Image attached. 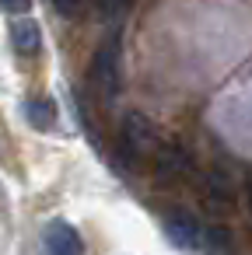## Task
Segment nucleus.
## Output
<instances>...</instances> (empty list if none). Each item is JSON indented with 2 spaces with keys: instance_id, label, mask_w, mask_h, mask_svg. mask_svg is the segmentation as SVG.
I'll return each instance as SVG.
<instances>
[{
  "instance_id": "obj_4",
  "label": "nucleus",
  "mask_w": 252,
  "mask_h": 255,
  "mask_svg": "<svg viewBox=\"0 0 252 255\" xmlns=\"http://www.w3.org/2000/svg\"><path fill=\"white\" fill-rule=\"evenodd\" d=\"M165 234L175 248L182 252H196L200 248V238H203V224H196L186 210H168L165 213Z\"/></svg>"
},
{
  "instance_id": "obj_11",
  "label": "nucleus",
  "mask_w": 252,
  "mask_h": 255,
  "mask_svg": "<svg viewBox=\"0 0 252 255\" xmlns=\"http://www.w3.org/2000/svg\"><path fill=\"white\" fill-rule=\"evenodd\" d=\"M91 4L98 7V11H116V7H123L126 0H91Z\"/></svg>"
},
{
  "instance_id": "obj_3",
  "label": "nucleus",
  "mask_w": 252,
  "mask_h": 255,
  "mask_svg": "<svg viewBox=\"0 0 252 255\" xmlns=\"http://www.w3.org/2000/svg\"><path fill=\"white\" fill-rule=\"evenodd\" d=\"M39 255H84L81 234L67 220H49L42 227V252Z\"/></svg>"
},
{
  "instance_id": "obj_5",
  "label": "nucleus",
  "mask_w": 252,
  "mask_h": 255,
  "mask_svg": "<svg viewBox=\"0 0 252 255\" xmlns=\"http://www.w3.org/2000/svg\"><path fill=\"white\" fill-rule=\"evenodd\" d=\"M154 164H158V178L161 182H175V178H186L193 171V161H189V154H186L182 143H165L158 150Z\"/></svg>"
},
{
  "instance_id": "obj_10",
  "label": "nucleus",
  "mask_w": 252,
  "mask_h": 255,
  "mask_svg": "<svg viewBox=\"0 0 252 255\" xmlns=\"http://www.w3.org/2000/svg\"><path fill=\"white\" fill-rule=\"evenodd\" d=\"M77 4H81V0H53V7H56L60 14H74V11H77Z\"/></svg>"
},
{
  "instance_id": "obj_2",
  "label": "nucleus",
  "mask_w": 252,
  "mask_h": 255,
  "mask_svg": "<svg viewBox=\"0 0 252 255\" xmlns=\"http://www.w3.org/2000/svg\"><path fill=\"white\" fill-rule=\"evenodd\" d=\"M88 81H91V91H98L102 98L116 95V88H119V32L116 28L98 46V53L91 60V70H88Z\"/></svg>"
},
{
  "instance_id": "obj_8",
  "label": "nucleus",
  "mask_w": 252,
  "mask_h": 255,
  "mask_svg": "<svg viewBox=\"0 0 252 255\" xmlns=\"http://www.w3.org/2000/svg\"><path fill=\"white\" fill-rule=\"evenodd\" d=\"M25 119L35 129H53L56 126V105L49 98H28L25 102Z\"/></svg>"
},
{
  "instance_id": "obj_12",
  "label": "nucleus",
  "mask_w": 252,
  "mask_h": 255,
  "mask_svg": "<svg viewBox=\"0 0 252 255\" xmlns=\"http://www.w3.org/2000/svg\"><path fill=\"white\" fill-rule=\"evenodd\" d=\"M249 203H252V185H249Z\"/></svg>"
},
{
  "instance_id": "obj_6",
  "label": "nucleus",
  "mask_w": 252,
  "mask_h": 255,
  "mask_svg": "<svg viewBox=\"0 0 252 255\" xmlns=\"http://www.w3.org/2000/svg\"><path fill=\"white\" fill-rule=\"evenodd\" d=\"M11 42H14V49H18L21 56H35V53L42 49L39 25H35L32 18H18V21L11 25Z\"/></svg>"
},
{
  "instance_id": "obj_7",
  "label": "nucleus",
  "mask_w": 252,
  "mask_h": 255,
  "mask_svg": "<svg viewBox=\"0 0 252 255\" xmlns=\"http://www.w3.org/2000/svg\"><path fill=\"white\" fill-rule=\"evenodd\" d=\"M200 248H203L207 255H238V241H235V234H231V231H228L224 224L203 227Z\"/></svg>"
},
{
  "instance_id": "obj_9",
  "label": "nucleus",
  "mask_w": 252,
  "mask_h": 255,
  "mask_svg": "<svg viewBox=\"0 0 252 255\" xmlns=\"http://www.w3.org/2000/svg\"><path fill=\"white\" fill-rule=\"evenodd\" d=\"M0 7H4V11H11V14H25L28 7H32V0H0Z\"/></svg>"
},
{
  "instance_id": "obj_1",
  "label": "nucleus",
  "mask_w": 252,
  "mask_h": 255,
  "mask_svg": "<svg viewBox=\"0 0 252 255\" xmlns=\"http://www.w3.org/2000/svg\"><path fill=\"white\" fill-rule=\"evenodd\" d=\"M161 147H165L161 133L144 112H126L123 116V123H119V150H116L123 168H144V161L158 157Z\"/></svg>"
}]
</instances>
